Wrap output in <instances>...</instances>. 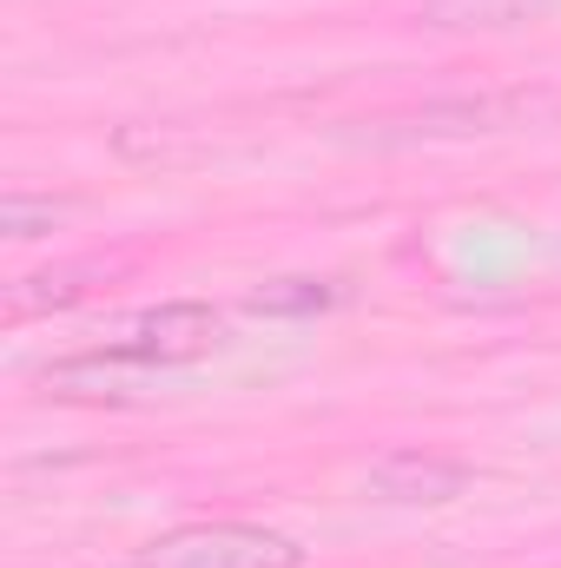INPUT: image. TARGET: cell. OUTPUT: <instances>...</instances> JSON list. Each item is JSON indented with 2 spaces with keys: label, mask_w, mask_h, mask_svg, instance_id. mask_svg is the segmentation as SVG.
<instances>
[{
  "label": "cell",
  "mask_w": 561,
  "mask_h": 568,
  "mask_svg": "<svg viewBox=\"0 0 561 568\" xmlns=\"http://www.w3.org/2000/svg\"><path fill=\"white\" fill-rule=\"evenodd\" d=\"M106 278V265H60V272H33V278L7 284V317L20 324V317H40V311H60V304H73V297H86L93 284Z\"/></svg>",
  "instance_id": "6"
},
{
  "label": "cell",
  "mask_w": 561,
  "mask_h": 568,
  "mask_svg": "<svg viewBox=\"0 0 561 568\" xmlns=\"http://www.w3.org/2000/svg\"><path fill=\"white\" fill-rule=\"evenodd\" d=\"M145 568H304V549L258 523H192L159 536Z\"/></svg>",
  "instance_id": "1"
},
{
  "label": "cell",
  "mask_w": 561,
  "mask_h": 568,
  "mask_svg": "<svg viewBox=\"0 0 561 568\" xmlns=\"http://www.w3.org/2000/svg\"><path fill=\"white\" fill-rule=\"evenodd\" d=\"M469 463L462 456H442V449H390L370 463L364 489L377 503H456L469 489Z\"/></svg>",
  "instance_id": "4"
},
{
  "label": "cell",
  "mask_w": 561,
  "mask_h": 568,
  "mask_svg": "<svg viewBox=\"0 0 561 568\" xmlns=\"http://www.w3.org/2000/svg\"><path fill=\"white\" fill-rule=\"evenodd\" d=\"M549 0H417L422 27L442 33H502V27H529Z\"/></svg>",
  "instance_id": "5"
},
{
  "label": "cell",
  "mask_w": 561,
  "mask_h": 568,
  "mask_svg": "<svg viewBox=\"0 0 561 568\" xmlns=\"http://www.w3.org/2000/svg\"><path fill=\"white\" fill-rule=\"evenodd\" d=\"M53 219H60V205H53V199H47V205H33V199H20V192H13V199L0 205V225H7V239H40Z\"/></svg>",
  "instance_id": "7"
},
{
  "label": "cell",
  "mask_w": 561,
  "mask_h": 568,
  "mask_svg": "<svg viewBox=\"0 0 561 568\" xmlns=\"http://www.w3.org/2000/svg\"><path fill=\"white\" fill-rule=\"evenodd\" d=\"M218 337H225V317H218L212 304H198V297H178V304L145 311L140 324L113 344V357L133 364V371H159V364H192V357H205Z\"/></svg>",
  "instance_id": "3"
},
{
  "label": "cell",
  "mask_w": 561,
  "mask_h": 568,
  "mask_svg": "<svg viewBox=\"0 0 561 568\" xmlns=\"http://www.w3.org/2000/svg\"><path fill=\"white\" fill-rule=\"evenodd\" d=\"M529 113L522 93H456V100H429V106H410V113H384L370 126V140H476V133H502Z\"/></svg>",
  "instance_id": "2"
},
{
  "label": "cell",
  "mask_w": 561,
  "mask_h": 568,
  "mask_svg": "<svg viewBox=\"0 0 561 568\" xmlns=\"http://www.w3.org/2000/svg\"><path fill=\"white\" fill-rule=\"evenodd\" d=\"M330 291H317V284H297V291H258L252 304L258 311H310V304H324Z\"/></svg>",
  "instance_id": "8"
}]
</instances>
